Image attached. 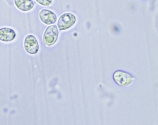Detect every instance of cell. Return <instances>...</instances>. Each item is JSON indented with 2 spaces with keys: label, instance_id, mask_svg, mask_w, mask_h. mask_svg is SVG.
Here are the masks:
<instances>
[{
  "label": "cell",
  "instance_id": "6da1fadb",
  "mask_svg": "<svg viewBox=\"0 0 158 125\" xmlns=\"http://www.w3.org/2000/svg\"><path fill=\"white\" fill-rule=\"evenodd\" d=\"M59 35V30L56 25H52L48 27L43 35L44 44L48 47L54 45L58 40Z\"/></svg>",
  "mask_w": 158,
  "mask_h": 125
},
{
  "label": "cell",
  "instance_id": "7a4b0ae2",
  "mask_svg": "<svg viewBox=\"0 0 158 125\" xmlns=\"http://www.w3.org/2000/svg\"><path fill=\"white\" fill-rule=\"evenodd\" d=\"M76 18L73 14L66 13L62 15L58 22V27L61 31H64L72 28L75 24Z\"/></svg>",
  "mask_w": 158,
  "mask_h": 125
},
{
  "label": "cell",
  "instance_id": "3957f363",
  "mask_svg": "<svg viewBox=\"0 0 158 125\" xmlns=\"http://www.w3.org/2000/svg\"><path fill=\"white\" fill-rule=\"evenodd\" d=\"M113 77L114 82L122 87L128 86L134 80V77L130 74L122 70L115 71L114 73Z\"/></svg>",
  "mask_w": 158,
  "mask_h": 125
},
{
  "label": "cell",
  "instance_id": "277c9868",
  "mask_svg": "<svg viewBox=\"0 0 158 125\" xmlns=\"http://www.w3.org/2000/svg\"><path fill=\"white\" fill-rule=\"evenodd\" d=\"M24 46L27 52L30 54H36L39 50L38 41L33 35H28L26 37L24 41Z\"/></svg>",
  "mask_w": 158,
  "mask_h": 125
},
{
  "label": "cell",
  "instance_id": "5b68a950",
  "mask_svg": "<svg viewBox=\"0 0 158 125\" xmlns=\"http://www.w3.org/2000/svg\"><path fill=\"white\" fill-rule=\"evenodd\" d=\"M39 16L43 24L48 25L55 24L57 20L56 15L52 11L47 9L40 10L39 13Z\"/></svg>",
  "mask_w": 158,
  "mask_h": 125
},
{
  "label": "cell",
  "instance_id": "8992f818",
  "mask_svg": "<svg viewBox=\"0 0 158 125\" xmlns=\"http://www.w3.org/2000/svg\"><path fill=\"white\" fill-rule=\"evenodd\" d=\"M16 37V32L9 28H0V41L8 42L13 41Z\"/></svg>",
  "mask_w": 158,
  "mask_h": 125
},
{
  "label": "cell",
  "instance_id": "52a82bcc",
  "mask_svg": "<svg viewBox=\"0 0 158 125\" xmlns=\"http://www.w3.org/2000/svg\"><path fill=\"white\" fill-rule=\"evenodd\" d=\"M14 3L17 9L24 12L31 11L35 6L33 0H14Z\"/></svg>",
  "mask_w": 158,
  "mask_h": 125
},
{
  "label": "cell",
  "instance_id": "ba28073f",
  "mask_svg": "<svg viewBox=\"0 0 158 125\" xmlns=\"http://www.w3.org/2000/svg\"><path fill=\"white\" fill-rule=\"evenodd\" d=\"M36 1L40 4L44 6H49L52 3V0H35Z\"/></svg>",
  "mask_w": 158,
  "mask_h": 125
}]
</instances>
